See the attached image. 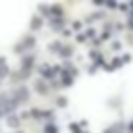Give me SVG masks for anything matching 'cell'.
I'll use <instances>...</instances> for the list:
<instances>
[{
	"label": "cell",
	"instance_id": "obj_7",
	"mask_svg": "<svg viewBox=\"0 0 133 133\" xmlns=\"http://www.w3.org/2000/svg\"><path fill=\"white\" fill-rule=\"evenodd\" d=\"M106 133H112V131H106Z\"/></svg>",
	"mask_w": 133,
	"mask_h": 133
},
{
	"label": "cell",
	"instance_id": "obj_5",
	"mask_svg": "<svg viewBox=\"0 0 133 133\" xmlns=\"http://www.w3.org/2000/svg\"><path fill=\"white\" fill-rule=\"evenodd\" d=\"M129 129H131V133H133V123H131V127H129Z\"/></svg>",
	"mask_w": 133,
	"mask_h": 133
},
{
	"label": "cell",
	"instance_id": "obj_2",
	"mask_svg": "<svg viewBox=\"0 0 133 133\" xmlns=\"http://www.w3.org/2000/svg\"><path fill=\"white\" fill-rule=\"evenodd\" d=\"M46 133H56V127H54V125H48V127H46Z\"/></svg>",
	"mask_w": 133,
	"mask_h": 133
},
{
	"label": "cell",
	"instance_id": "obj_3",
	"mask_svg": "<svg viewBox=\"0 0 133 133\" xmlns=\"http://www.w3.org/2000/svg\"><path fill=\"white\" fill-rule=\"evenodd\" d=\"M60 54H62V56H71V48H62Z\"/></svg>",
	"mask_w": 133,
	"mask_h": 133
},
{
	"label": "cell",
	"instance_id": "obj_1",
	"mask_svg": "<svg viewBox=\"0 0 133 133\" xmlns=\"http://www.w3.org/2000/svg\"><path fill=\"white\" fill-rule=\"evenodd\" d=\"M39 25H42V21H39V19H33V21H31V27H33V29H37Z\"/></svg>",
	"mask_w": 133,
	"mask_h": 133
},
{
	"label": "cell",
	"instance_id": "obj_6",
	"mask_svg": "<svg viewBox=\"0 0 133 133\" xmlns=\"http://www.w3.org/2000/svg\"><path fill=\"white\" fill-rule=\"evenodd\" d=\"M131 6H133V0H131Z\"/></svg>",
	"mask_w": 133,
	"mask_h": 133
},
{
	"label": "cell",
	"instance_id": "obj_4",
	"mask_svg": "<svg viewBox=\"0 0 133 133\" xmlns=\"http://www.w3.org/2000/svg\"><path fill=\"white\" fill-rule=\"evenodd\" d=\"M8 125H12V127H17V125H19V118H8Z\"/></svg>",
	"mask_w": 133,
	"mask_h": 133
}]
</instances>
